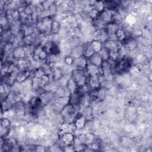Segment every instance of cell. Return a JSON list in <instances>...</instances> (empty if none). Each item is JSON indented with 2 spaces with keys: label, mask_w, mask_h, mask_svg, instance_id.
Instances as JSON below:
<instances>
[{
  "label": "cell",
  "mask_w": 152,
  "mask_h": 152,
  "mask_svg": "<svg viewBox=\"0 0 152 152\" xmlns=\"http://www.w3.org/2000/svg\"><path fill=\"white\" fill-rule=\"evenodd\" d=\"M76 107L77 106L69 103L62 108L59 115L62 119L63 122H73L74 121L76 115L78 113Z\"/></svg>",
  "instance_id": "cell-1"
},
{
  "label": "cell",
  "mask_w": 152,
  "mask_h": 152,
  "mask_svg": "<svg viewBox=\"0 0 152 152\" xmlns=\"http://www.w3.org/2000/svg\"><path fill=\"white\" fill-rule=\"evenodd\" d=\"M87 77V75L86 69H74L71 74V77L74 80L78 86H83L86 83Z\"/></svg>",
  "instance_id": "cell-2"
},
{
  "label": "cell",
  "mask_w": 152,
  "mask_h": 152,
  "mask_svg": "<svg viewBox=\"0 0 152 152\" xmlns=\"http://www.w3.org/2000/svg\"><path fill=\"white\" fill-rule=\"evenodd\" d=\"M92 39L93 40L99 41L102 43L108 40V34L105 28L95 30L92 33Z\"/></svg>",
  "instance_id": "cell-3"
},
{
  "label": "cell",
  "mask_w": 152,
  "mask_h": 152,
  "mask_svg": "<svg viewBox=\"0 0 152 152\" xmlns=\"http://www.w3.org/2000/svg\"><path fill=\"white\" fill-rule=\"evenodd\" d=\"M55 96V93L50 91L46 90L39 96V98L43 106L49 104L52 102Z\"/></svg>",
  "instance_id": "cell-4"
},
{
  "label": "cell",
  "mask_w": 152,
  "mask_h": 152,
  "mask_svg": "<svg viewBox=\"0 0 152 152\" xmlns=\"http://www.w3.org/2000/svg\"><path fill=\"white\" fill-rule=\"evenodd\" d=\"M73 122L77 130L76 131H79L83 129L86 127L87 124V119L82 113L80 114L78 113Z\"/></svg>",
  "instance_id": "cell-5"
},
{
  "label": "cell",
  "mask_w": 152,
  "mask_h": 152,
  "mask_svg": "<svg viewBox=\"0 0 152 152\" xmlns=\"http://www.w3.org/2000/svg\"><path fill=\"white\" fill-rule=\"evenodd\" d=\"M122 46V42L117 40L113 41L110 40H107L103 43V46L106 48L109 51L119 50Z\"/></svg>",
  "instance_id": "cell-6"
},
{
  "label": "cell",
  "mask_w": 152,
  "mask_h": 152,
  "mask_svg": "<svg viewBox=\"0 0 152 152\" xmlns=\"http://www.w3.org/2000/svg\"><path fill=\"white\" fill-rule=\"evenodd\" d=\"M86 72L87 75L89 77L99 75L100 74H102L101 68L97 67L91 64H90L88 61L86 68Z\"/></svg>",
  "instance_id": "cell-7"
},
{
  "label": "cell",
  "mask_w": 152,
  "mask_h": 152,
  "mask_svg": "<svg viewBox=\"0 0 152 152\" xmlns=\"http://www.w3.org/2000/svg\"><path fill=\"white\" fill-rule=\"evenodd\" d=\"M31 71L29 69L19 71L16 75L15 81L17 83H22L27 80L31 76Z\"/></svg>",
  "instance_id": "cell-8"
},
{
  "label": "cell",
  "mask_w": 152,
  "mask_h": 152,
  "mask_svg": "<svg viewBox=\"0 0 152 152\" xmlns=\"http://www.w3.org/2000/svg\"><path fill=\"white\" fill-rule=\"evenodd\" d=\"M88 63V59L84 57L83 56L79 57L78 58L74 59L72 66H74V69H86Z\"/></svg>",
  "instance_id": "cell-9"
},
{
  "label": "cell",
  "mask_w": 152,
  "mask_h": 152,
  "mask_svg": "<svg viewBox=\"0 0 152 152\" xmlns=\"http://www.w3.org/2000/svg\"><path fill=\"white\" fill-rule=\"evenodd\" d=\"M14 59L20 60L26 58V53L24 46H18L14 49L11 53Z\"/></svg>",
  "instance_id": "cell-10"
},
{
  "label": "cell",
  "mask_w": 152,
  "mask_h": 152,
  "mask_svg": "<svg viewBox=\"0 0 152 152\" xmlns=\"http://www.w3.org/2000/svg\"><path fill=\"white\" fill-rule=\"evenodd\" d=\"M113 15V11L112 10L105 8L102 12L99 13V17L106 24H108L112 21Z\"/></svg>",
  "instance_id": "cell-11"
},
{
  "label": "cell",
  "mask_w": 152,
  "mask_h": 152,
  "mask_svg": "<svg viewBox=\"0 0 152 152\" xmlns=\"http://www.w3.org/2000/svg\"><path fill=\"white\" fill-rule=\"evenodd\" d=\"M52 80L54 82H58L59 80H61L64 77V71L63 70L59 68V67H56L53 69L52 73L50 74Z\"/></svg>",
  "instance_id": "cell-12"
},
{
  "label": "cell",
  "mask_w": 152,
  "mask_h": 152,
  "mask_svg": "<svg viewBox=\"0 0 152 152\" xmlns=\"http://www.w3.org/2000/svg\"><path fill=\"white\" fill-rule=\"evenodd\" d=\"M83 45H80L78 46L72 48L69 55H71L74 59L83 56Z\"/></svg>",
  "instance_id": "cell-13"
},
{
  "label": "cell",
  "mask_w": 152,
  "mask_h": 152,
  "mask_svg": "<svg viewBox=\"0 0 152 152\" xmlns=\"http://www.w3.org/2000/svg\"><path fill=\"white\" fill-rule=\"evenodd\" d=\"M88 61L90 64L100 68L101 67L102 63L103 62V61L102 60V58L100 57V56L99 55L98 53H95L92 56H91L88 59Z\"/></svg>",
  "instance_id": "cell-14"
},
{
  "label": "cell",
  "mask_w": 152,
  "mask_h": 152,
  "mask_svg": "<svg viewBox=\"0 0 152 152\" xmlns=\"http://www.w3.org/2000/svg\"><path fill=\"white\" fill-rule=\"evenodd\" d=\"M119 25H118L115 23L110 22L106 24L105 29L108 36H110V35L115 34L116 31L119 29Z\"/></svg>",
  "instance_id": "cell-15"
},
{
  "label": "cell",
  "mask_w": 152,
  "mask_h": 152,
  "mask_svg": "<svg viewBox=\"0 0 152 152\" xmlns=\"http://www.w3.org/2000/svg\"><path fill=\"white\" fill-rule=\"evenodd\" d=\"M106 23H105L99 16L96 18L92 20L91 25L94 28V30L104 28L106 26Z\"/></svg>",
  "instance_id": "cell-16"
},
{
  "label": "cell",
  "mask_w": 152,
  "mask_h": 152,
  "mask_svg": "<svg viewBox=\"0 0 152 152\" xmlns=\"http://www.w3.org/2000/svg\"><path fill=\"white\" fill-rule=\"evenodd\" d=\"M35 38L36 36L34 34L25 35L21 40V43H23V46L33 45L35 41Z\"/></svg>",
  "instance_id": "cell-17"
},
{
  "label": "cell",
  "mask_w": 152,
  "mask_h": 152,
  "mask_svg": "<svg viewBox=\"0 0 152 152\" xmlns=\"http://www.w3.org/2000/svg\"><path fill=\"white\" fill-rule=\"evenodd\" d=\"M83 56L88 59L95 53V52L90 45L89 43L83 45Z\"/></svg>",
  "instance_id": "cell-18"
},
{
  "label": "cell",
  "mask_w": 152,
  "mask_h": 152,
  "mask_svg": "<svg viewBox=\"0 0 152 152\" xmlns=\"http://www.w3.org/2000/svg\"><path fill=\"white\" fill-rule=\"evenodd\" d=\"M65 86L71 94L74 93L77 90V88L78 87V86L77 85L76 83L71 77L68 79H67Z\"/></svg>",
  "instance_id": "cell-19"
},
{
  "label": "cell",
  "mask_w": 152,
  "mask_h": 152,
  "mask_svg": "<svg viewBox=\"0 0 152 152\" xmlns=\"http://www.w3.org/2000/svg\"><path fill=\"white\" fill-rule=\"evenodd\" d=\"M61 27V24L58 21L56 20H53L51 27H50V35H54V34H58L60 31Z\"/></svg>",
  "instance_id": "cell-20"
},
{
  "label": "cell",
  "mask_w": 152,
  "mask_h": 152,
  "mask_svg": "<svg viewBox=\"0 0 152 152\" xmlns=\"http://www.w3.org/2000/svg\"><path fill=\"white\" fill-rule=\"evenodd\" d=\"M100 68L102 74L104 76L113 74L112 71V66L107 61H103Z\"/></svg>",
  "instance_id": "cell-21"
},
{
  "label": "cell",
  "mask_w": 152,
  "mask_h": 152,
  "mask_svg": "<svg viewBox=\"0 0 152 152\" xmlns=\"http://www.w3.org/2000/svg\"><path fill=\"white\" fill-rule=\"evenodd\" d=\"M31 90L34 91H36L40 87H43L41 84L40 78L33 77L31 79Z\"/></svg>",
  "instance_id": "cell-22"
},
{
  "label": "cell",
  "mask_w": 152,
  "mask_h": 152,
  "mask_svg": "<svg viewBox=\"0 0 152 152\" xmlns=\"http://www.w3.org/2000/svg\"><path fill=\"white\" fill-rule=\"evenodd\" d=\"M106 96V92L105 89L101 87L97 89L96 90V102H100L104 100Z\"/></svg>",
  "instance_id": "cell-23"
},
{
  "label": "cell",
  "mask_w": 152,
  "mask_h": 152,
  "mask_svg": "<svg viewBox=\"0 0 152 152\" xmlns=\"http://www.w3.org/2000/svg\"><path fill=\"white\" fill-rule=\"evenodd\" d=\"M93 9L96 10L99 13H100L105 9L104 1H95L94 4L91 7Z\"/></svg>",
  "instance_id": "cell-24"
},
{
  "label": "cell",
  "mask_w": 152,
  "mask_h": 152,
  "mask_svg": "<svg viewBox=\"0 0 152 152\" xmlns=\"http://www.w3.org/2000/svg\"><path fill=\"white\" fill-rule=\"evenodd\" d=\"M89 43L95 53H98L103 48V43L99 41L92 40Z\"/></svg>",
  "instance_id": "cell-25"
},
{
  "label": "cell",
  "mask_w": 152,
  "mask_h": 152,
  "mask_svg": "<svg viewBox=\"0 0 152 152\" xmlns=\"http://www.w3.org/2000/svg\"><path fill=\"white\" fill-rule=\"evenodd\" d=\"M117 40L121 42H122L127 37L126 33L125 30L122 28H119V29L118 30V31H116V34H115Z\"/></svg>",
  "instance_id": "cell-26"
},
{
  "label": "cell",
  "mask_w": 152,
  "mask_h": 152,
  "mask_svg": "<svg viewBox=\"0 0 152 152\" xmlns=\"http://www.w3.org/2000/svg\"><path fill=\"white\" fill-rule=\"evenodd\" d=\"M23 12L26 15H31L35 12V7L34 5L31 4L30 2L27 5L23 8Z\"/></svg>",
  "instance_id": "cell-27"
},
{
  "label": "cell",
  "mask_w": 152,
  "mask_h": 152,
  "mask_svg": "<svg viewBox=\"0 0 152 152\" xmlns=\"http://www.w3.org/2000/svg\"><path fill=\"white\" fill-rule=\"evenodd\" d=\"M103 61H106L109 59V50L103 46L101 50L98 52Z\"/></svg>",
  "instance_id": "cell-28"
},
{
  "label": "cell",
  "mask_w": 152,
  "mask_h": 152,
  "mask_svg": "<svg viewBox=\"0 0 152 152\" xmlns=\"http://www.w3.org/2000/svg\"><path fill=\"white\" fill-rule=\"evenodd\" d=\"M121 55L119 52V50H113V51H109V58L111 59L117 61L119 60L121 57Z\"/></svg>",
  "instance_id": "cell-29"
},
{
  "label": "cell",
  "mask_w": 152,
  "mask_h": 152,
  "mask_svg": "<svg viewBox=\"0 0 152 152\" xmlns=\"http://www.w3.org/2000/svg\"><path fill=\"white\" fill-rule=\"evenodd\" d=\"M1 126L6 128H11V122L9 118H1L0 121Z\"/></svg>",
  "instance_id": "cell-30"
},
{
  "label": "cell",
  "mask_w": 152,
  "mask_h": 152,
  "mask_svg": "<svg viewBox=\"0 0 152 152\" xmlns=\"http://www.w3.org/2000/svg\"><path fill=\"white\" fill-rule=\"evenodd\" d=\"M40 80H41V84H42V86L43 87H45L50 81V75L48 74H45L43 75L41 78H40Z\"/></svg>",
  "instance_id": "cell-31"
},
{
  "label": "cell",
  "mask_w": 152,
  "mask_h": 152,
  "mask_svg": "<svg viewBox=\"0 0 152 152\" xmlns=\"http://www.w3.org/2000/svg\"><path fill=\"white\" fill-rule=\"evenodd\" d=\"M50 14V17L55 16L58 12V5L53 2L50 6L49 8Z\"/></svg>",
  "instance_id": "cell-32"
},
{
  "label": "cell",
  "mask_w": 152,
  "mask_h": 152,
  "mask_svg": "<svg viewBox=\"0 0 152 152\" xmlns=\"http://www.w3.org/2000/svg\"><path fill=\"white\" fill-rule=\"evenodd\" d=\"M45 73L42 69V68L40 66L37 68H36L33 71V77L40 78L43 75H45Z\"/></svg>",
  "instance_id": "cell-33"
},
{
  "label": "cell",
  "mask_w": 152,
  "mask_h": 152,
  "mask_svg": "<svg viewBox=\"0 0 152 152\" xmlns=\"http://www.w3.org/2000/svg\"><path fill=\"white\" fill-rule=\"evenodd\" d=\"M64 62L65 63V64L67 66H71L73 65L74 63V58L73 57H72L71 55H67L66 56H65L64 59Z\"/></svg>",
  "instance_id": "cell-34"
},
{
  "label": "cell",
  "mask_w": 152,
  "mask_h": 152,
  "mask_svg": "<svg viewBox=\"0 0 152 152\" xmlns=\"http://www.w3.org/2000/svg\"><path fill=\"white\" fill-rule=\"evenodd\" d=\"M49 17H50V14L49 10H43L39 15V20H42Z\"/></svg>",
  "instance_id": "cell-35"
},
{
  "label": "cell",
  "mask_w": 152,
  "mask_h": 152,
  "mask_svg": "<svg viewBox=\"0 0 152 152\" xmlns=\"http://www.w3.org/2000/svg\"><path fill=\"white\" fill-rule=\"evenodd\" d=\"M48 56V53L43 49V50L39 53V55L38 56V59H39V61H45Z\"/></svg>",
  "instance_id": "cell-36"
},
{
  "label": "cell",
  "mask_w": 152,
  "mask_h": 152,
  "mask_svg": "<svg viewBox=\"0 0 152 152\" xmlns=\"http://www.w3.org/2000/svg\"><path fill=\"white\" fill-rule=\"evenodd\" d=\"M136 61L138 63H142L143 62H144V61L145 60V56L142 55V54H141V53H139L136 56Z\"/></svg>",
  "instance_id": "cell-37"
},
{
  "label": "cell",
  "mask_w": 152,
  "mask_h": 152,
  "mask_svg": "<svg viewBox=\"0 0 152 152\" xmlns=\"http://www.w3.org/2000/svg\"><path fill=\"white\" fill-rule=\"evenodd\" d=\"M46 150V147L42 145H35V148H34V151H40V152H43V151H45Z\"/></svg>",
  "instance_id": "cell-38"
}]
</instances>
